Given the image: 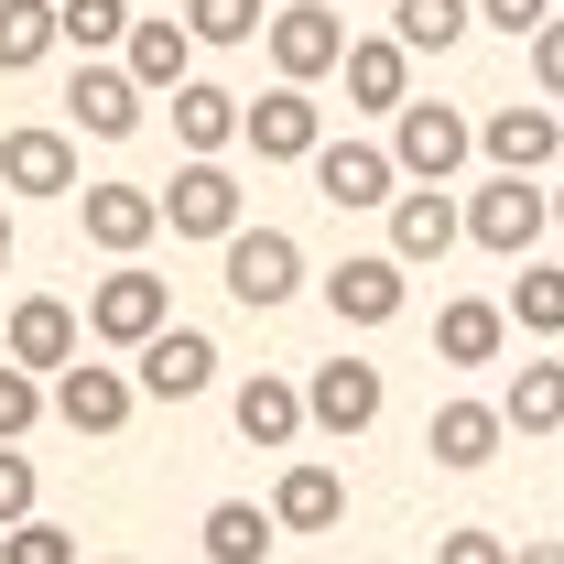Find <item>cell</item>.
Returning <instances> with one entry per match:
<instances>
[{
  "label": "cell",
  "instance_id": "6da1fadb",
  "mask_svg": "<svg viewBox=\"0 0 564 564\" xmlns=\"http://www.w3.org/2000/svg\"><path fill=\"white\" fill-rule=\"evenodd\" d=\"M163 326H174V293L141 272V261H120L109 282H87V348H131L141 358Z\"/></svg>",
  "mask_w": 564,
  "mask_h": 564
},
{
  "label": "cell",
  "instance_id": "7a4b0ae2",
  "mask_svg": "<svg viewBox=\"0 0 564 564\" xmlns=\"http://www.w3.org/2000/svg\"><path fill=\"white\" fill-rule=\"evenodd\" d=\"M543 228H554V185H532V174H489V185L467 196V239L499 250V261H532Z\"/></svg>",
  "mask_w": 564,
  "mask_h": 564
},
{
  "label": "cell",
  "instance_id": "3957f363",
  "mask_svg": "<svg viewBox=\"0 0 564 564\" xmlns=\"http://www.w3.org/2000/svg\"><path fill=\"white\" fill-rule=\"evenodd\" d=\"M467 152H478V120L445 109V98H413V109L391 120V163H402V185H456Z\"/></svg>",
  "mask_w": 564,
  "mask_h": 564
},
{
  "label": "cell",
  "instance_id": "277c9868",
  "mask_svg": "<svg viewBox=\"0 0 564 564\" xmlns=\"http://www.w3.org/2000/svg\"><path fill=\"white\" fill-rule=\"evenodd\" d=\"M250 196H239V174H228V163H196V152H185V163H174V185H163V228H174V239H217V250H228V239H239V228H250Z\"/></svg>",
  "mask_w": 564,
  "mask_h": 564
},
{
  "label": "cell",
  "instance_id": "5b68a950",
  "mask_svg": "<svg viewBox=\"0 0 564 564\" xmlns=\"http://www.w3.org/2000/svg\"><path fill=\"white\" fill-rule=\"evenodd\" d=\"M413 304V261L402 250H348L337 272H326V315L337 326H391Z\"/></svg>",
  "mask_w": 564,
  "mask_h": 564
},
{
  "label": "cell",
  "instance_id": "8992f818",
  "mask_svg": "<svg viewBox=\"0 0 564 564\" xmlns=\"http://www.w3.org/2000/svg\"><path fill=\"white\" fill-rule=\"evenodd\" d=\"M261 44H272V76H293V87H315V76L348 66V22H337L326 0H282Z\"/></svg>",
  "mask_w": 564,
  "mask_h": 564
},
{
  "label": "cell",
  "instance_id": "52a82bcc",
  "mask_svg": "<svg viewBox=\"0 0 564 564\" xmlns=\"http://www.w3.org/2000/svg\"><path fill=\"white\" fill-rule=\"evenodd\" d=\"M228 293H239L250 315L293 304V293H304V239H293V228H239V239H228Z\"/></svg>",
  "mask_w": 564,
  "mask_h": 564
},
{
  "label": "cell",
  "instance_id": "ba28073f",
  "mask_svg": "<svg viewBox=\"0 0 564 564\" xmlns=\"http://www.w3.org/2000/svg\"><path fill=\"white\" fill-rule=\"evenodd\" d=\"M250 152H261V163H315V152H326V109H315V87H293V76H272V87H261V98H250Z\"/></svg>",
  "mask_w": 564,
  "mask_h": 564
},
{
  "label": "cell",
  "instance_id": "9c48e42d",
  "mask_svg": "<svg viewBox=\"0 0 564 564\" xmlns=\"http://www.w3.org/2000/svg\"><path fill=\"white\" fill-rule=\"evenodd\" d=\"M76 228H87V250L141 261V250L163 239V196H152V185H87V196H76Z\"/></svg>",
  "mask_w": 564,
  "mask_h": 564
},
{
  "label": "cell",
  "instance_id": "30bf717a",
  "mask_svg": "<svg viewBox=\"0 0 564 564\" xmlns=\"http://www.w3.org/2000/svg\"><path fill=\"white\" fill-rule=\"evenodd\" d=\"M76 337H87V315H76V304H55V293H22V304H11V326H0V358L55 380V369H76Z\"/></svg>",
  "mask_w": 564,
  "mask_h": 564
},
{
  "label": "cell",
  "instance_id": "8fae6325",
  "mask_svg": "<svg viewBox=\"0 0 564 564\" xmlns=\"http://www.w3.org/2000/svg\"><path fill=\"white\" fill-rule=\"evenodd\" d=\"M380 402H391V380H380L369 358H326V369L304 380V413H315V434H337V445H348V434H369V423H380Z\"/></svg>",
  "mask_w": 564,
  "mask_h": 564
},
{
  "label": "cell",
  "instance_id": "7c38bea8",
  "mask_svg": "<svg viewBox=\"0 0 564 564\" xmlns=\"http://www.w3.org/2000/svg\"><path fill=\"white\" fill-rule=\"evenodd\" d=\"M131 413H141V380H131V369H98V358L55 369V423H66V434H120Z\"/></svg>",
  "mask_w": 564,
  "mask_h": 564
},
{
  "label": "cell",
  "instance_id": "4fadbf2b",
  "mask_svg": "<svg viewBox=\"0 0 564 564\" xmlns=\"http://www.w3.org/2000/svg\"><path fill=\"white\" fill-rule=\"evenodd\" d=\"M141 98H152V87H141L131 66H109V55H76L66 109H76V131H87V141H131V131H141Z\"/></svg>",
  "mask_w": 564,
  "mask_h": 564
},
{
  "label": "cell",
  "instance_id": "5bb4252c",
  "mask_svg": "<svg viewBox=\"0 0 564 564\" xmlns=\"http://www.w3.org/2000/svg\"><path fill=\"white\" fill-rule=\"evenodd\" d=\"M499 445H510V413H499V402H434V423H423V456H434L445 478H478Z\"/></svg>",
  "mask_w": 564,
  "mask_h": 564
},
{
  "label": "cell",
  "instance_id": "9a60e30c",
  "mask_svg": "<svg viewBox=\"0 0 564 564\" xmlns=\"http://www.w3.org/2000/svg\"><path fill=\"white\" fill-rule=\"evenodd\" d=\"M131 380H141V402H196L217 380V337L207 326H163V337L131 358Z\"/></svg>",
  "mask_w": 564,
  "mask_h": 564
},
{
  "label": "cell",
  "instance_id": "2e32d148",
  "mask_svg": "<svg viewBox=\"0 0 564 564\" xmlns=\"http://www.w3.org/2000/svg\"><path fill=\"white\" fill-rule=\"evenodd\" d=\"M315 196H326V207H391V196H402L391 141H326V152H315Z\"/></svg>",
  "mask_w": 564,
  "mask_h": 564
},
{
  "label": "cell",
  "instance_id": "e0dca14e",
  "mask_svg": "<svg viewBox=\"0 0 564 564\" xmlns=\"http://www.w3.org/2000/svg\"><path fill=\"white\" fill-rule=\"evenodd\" d=\"M456 239H467V207H456L445 185H402V196H391V250H402L413 272H434Z\"/></svg>",
  "mask_w": 564,
  "mask_h": 564
},
{
  "label": "cell",
  "instance_id": "ac0fdd59",
  "mask_svg": "<svg viewBox=\"0 0 564 564\" xmlns=\"http://www.w3.org/2000/svg\"><path fill=\"white\" fill-rule=\"evenodd\" d=\"M348 109H380V120H402L413 109V44L402 33H369V44H348Z\"/></svg>",
  "mask_w": 564,
  "mask_h": 564
},
{
  "label": "cell",
  "instance_id": "d6986e66",
  "mask_svg": "<svg viewBox=\"0 0 564 564\" xmlns=\"http://www.w3.org/2000/svg\"><path fill=\"white\" fill-rule=\"evenodd\" d=\"M228 413H239V434H250L261 456H282V445H293V434L315 423V413H304V380H282V369H250Z\"/></svg>",
  "mask_w": 564,
  "mask_h": 564
},
{
  "label": "cell",
  "instance_id": "ffe728a7",
  "mask_svg": "<svg viewBox=\"0 0 564 564\" xmlns=\"http://www.w3.org/2000/svg\"><path fill=\"white\" fill-rule=\"evenodd\" d=\"M478 152H489V174H543L564 152V120L554 109H489L478 120Z\"/></svg>",
  "mask_w": 564,
  "mask_h": 564
},
{
  "label": "cell",
  "instance_id": "44dd1931",
  "mask_svg": "<svg viewBox=\"0 0 564 564\" xmlns=\"http://www.w3.org/2000/svg\"><path fill=\"white\" fill-rule=\"evenodd\" d=\"M272 521L282 532H337V521H348V478H337L326 456H293L282 489H272Z\"/></svg>",
  "mask_w": 564,
  "mask_h": 564
},
{
  "label": "cell",
  "instance_id": "7402d4cb",
  "mask_svg": "<svg viewBox=\"0 0 564 564\" xmlns=\"http://www.w3.org/2000/svg\"><path fill=\"white\" fill-rule=\"evenodd\" d=\"M0 185H11V196H76V141L44 131V120L11 131V141H0Z\"/></svg>",
  "mask_w": 564,
  "mask_h": 564
},
{
  "label": "cell",
  "instance_id": "603a6c76",
  "mask_svg": "<svg viewBox=\"0 0 564 564\" xmlns=\"http://www.w3.org/2000/svg\"><path fill=\"white\" fill-rule=\"evenodd\" d=\"M239 131H250V98H228V87H207V76H196V87H174V141H185L196 163H217Z\"/></svg>",
  "mask_w": 564,
  "mask_h": 564
},
{
  "label": "cell",
  "instance_id": "cb8c5ba5",
  "mask_svg": "<svg viewBox=\"0 0 564 564\" xmlns=\"http://www.w3.org/2000/svg\"><path fill=\"white\" fill-rule=\"evenodd\" d=\"M434 348H445V369H489V358L510 348V304H478V293H456V304L434 315Z\"/></svg>",
  "mask_w": 564,
  "mask_h": 564
},
{
  "label": "cell",
  "instance_id": "d4e9b609",
  "mask_svg": "<svg viewBox=\"0 0 564 564\" xmlns=\"http://www.w3.org/2000/svg\"><path fill=\"white\" fill-rule=\"evenodd\" d=\"M120 66H131L152 98H174V87H196V33H185V22H131Z\"/></svg>",
  "mask_w": 564,
  "mask_h": 564
},
{
  "label": "cell",
  "instance_id": "484cf974",
  "mask_svg": "<svg viewBox=\"0 0 564 564\" xmlns=\"http://www.w3.org/2000/svg\"><path fill=\"white\" fill-rule=\"evenodd\" d=\"M196 543H207V564H272L282 521L261 510V499H217L207 521H196Z\"/></svg>",
  "mask_w": 564,
  "mask_h": 564
},
{
  "label": "cell",
  "instance_id": "4316f807",
  "mask_svg": "<svg viewBox=\"0 0 564 564\" xmlns=\"http://www.w3.org/2000/svg\"><path fill=\"white\" fill-rule=\"evenodd\" d=\"M66 44V0H0V76H33Z\"/></svg>",
  "mask_w": 564,
  "mask_h": 564
},
{
  "label": "cell",
  "instance_id": "83f0119b",
  "mask_svg": "<svg viewBox=\"0 0 564 564\" xmlns=\"http://www.w3.org/2000/svg\"><path fill=\"white\" fill-rule=\"evenodd\" d=\"M499 413H510V434H564V358H521Z\"/></svg>",
  "mask_w": 564,
  "mask_h": 564
},
{
  "label": "cell",
  "instance_id": "f1b7e54d",
  "mask_svg": "<svg viewBox=\"0 0 564 564\" xmlns=\"http://www.w3.org/2000/svg\"><path fill=\"white\" fill-rule=\"evenodd\" d=\"M467 22H478V0H391V33H402L413 55H445Z\"/></svg>",
  "mask_w": 564,
  "mask_h": 564
},
{
  "label": "cell",
  "instance_id": "f546056e",
  "mask_svg": "<svg viewBox=\"0 0 564 564\" xmlns=\"http://www.w3.org/2000/svg\"><path fill=\"white\" fill-rule=\"evenodd\" d=\"M510 326L564 337V261H521V282H510Z\"/></svg>",
  "mask_w": 564,
  "mask_h": 564
},
{
  "label": "cell",
  "instance_id": "4dcf8cb0",
  "mask_svg": "<svg viewBox=\"0 0 564 564\" xmlns=\"http://www.w3.org/2000/svg\"><path fill=\"white\" fill-rule=\"evenodd\" d=\"M185 33L196 44H261L272 33V0H185Z\"/></svg>",
  "mask_w": 564,
  "mask_h": 564
},
{
  "label": "cell",
  "instance_id": "1f68e13d",
  "mask_svg": "<svg viewBox=\"0 0 564 564\" xmlns=\"http://www.w3.org/2000/svg\"><path fill=\"white\" fill-rule=\"evenodd\" d=\"M44 413H55V380H44V369H11V358H0V445H22V434H33Z\"/></svg>",
  "mask_w": 564,
  "mask_h": 564
},
{
  "label": "cell",
  "instance_id": "d6a6232c",
  "mask_svg": "<svg viewBox=\"0 0 564 564\" xmlns=\"http://www.w3.org/2000/svg\"><path fill=\"white\" fill-rule=\"evenodd\" d=\"M66 44L76 55H120L131 44V0H66Z\"/></svg>",
  "mask_w": 564,
  "mask_h": 564
},
{
  "label": "cell",
  "instance_id": "836d02e7",
  "mask_svg": "<svg viewBox=\"0 0 564 564\" xmlns=\"http://www.w3.org/2000/svg\"><path fill=\"white\" fill-rule=\"evenodd\" d=\"M0 564H87V554H76L66 521H44V510H33V521H11V532H0Z\"/></svg>",
  "mask_w": 564,
  "mask_h": 564
},
{
  "label": "cell",
  "instance_id": "e575fe53",
  "mask_svg": "<svg viewBox=\"0 0 564 564\" xmlns=\"http://www.w3.org/2000/svg\"><path fill=\"white\" fill-rule=\"evenodd\" d=\"M478 22H489V33H510V44H532V33L554 22V0H478Z\"/></svg>",
  "mask_w": 564,
  "mask_h": 564
},
{
  "label": "cell",
  "instance_id": "d590c367",
  "mask_svg": "<svg viewBox=\"0 0 564 564\" xmlns=\"http://www.w3.org/2000/svg\"><path fill=\"white\" fill-rule=\"evenodd\" d=\"M33 456H11V445H0V532H11V521H33Z\"/></svg>",
  "mask_w": 564,
  "mask_h": 564
},
{
  "label": "cell",
  "instance_id": "8d00e7d4",
  "mask_svg": "<svg viewBox=\"0 0 564 564\" xmlns=\"http://www.w3.org/2000/svg\"><path fill=\"white\" fill-rule=\"evenodd\" d=\"M434 564H521V554H510L499 532H445V543H434Z\"/></svg>",
  "mask_w": 564,
  "mask_h": 564
},
{
  "label": "cell",
  "instance_id": "74e56055",
  "mask_svg": "<svg viewBox=\"0 0 564 564\" xmlns=\"http://www.w3.org/2000/svg\"><path fill=\"white\" fill-rule=\"evenodd\" d=\"M532 76H543V98H564V11L532 33Z\"/></svg>",
  "mask_w": 564,
  "mask_h": 564
},
{
  "label": "cell",
  "instance_id": "f35d334b",
  "mask_svg": "<svg viewBox=\"0 0 564 564\" xmlns=\"http://www.w3.org/2000/svg\"><path fill=\"white\" fill-rule=\"evenodd\" d=\"M521 564H564V543H521Z\"/></svg>",
  "mask_w": 564,
  "mask_h": 564
},
{
  "label": "cell",
  "instance_id": "ab89813d",
  "mask_svg": "<svg viewBox=\"0 0 564 564\" xmlns=\"http://www.w3.org/2000/svg\"><path fill=\"white\" fill-rule=\"evenodd\" d=\"M0 272H11V217H0Z\"/></svg>",
  "mask_w": 564,
  "mask_h": 564
},
{
  "label": "cell",
  "instance_id": "60d3db41",
  "mask_svg": "<svg viewBox=\"0 0 564 564\" xmlns=\"http://www.w3.org/2000/svg\"><path fill=\"white\" fill-rule=\"evenodd\" d=\"M554 228H564V185H554Z\"/></svg>",
  "mask_w": 564,
  "mask_h": 564
},
{
  "label": "cell",
  "instance_id": "b9f144b4",
  "mask_svg": "<svg viewBox=\"0 0 564 564\" xmlns=\"http://www.w3.org/2000/svg\"><path fill=\"white\" fill-rule=\"evenodd\" d=\"M109 564H131V554H109Z\"/></svg>",
  "mask_w": 564,
  "mask_h": 564
}]
</instances>
